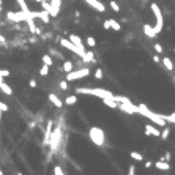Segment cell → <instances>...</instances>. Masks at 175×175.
Returning <instances> with one entry per match:
<instances>
[{"mask_svg": "<svg viewBox=\"0 0 175 175\" xmlns=\"http://www.w3.org/2000/svg\"><path fill=\"white\" fill-rule=\"evenodd\" d=\"M74 93L80 95H91V96H98V98H114V93L106 88H98V87H77L74 90Z\"/></svg>", "mask_w": 175, "mask_h": 175, "instance_id": "1", "label": "cell"}, {"mask_svg": "<svg viewBox=\"0 0 175 175\" xmlns=\"http://www.w3.org/2000/svg\"><path fill=\"white\" fill-rule=\"evenodd\" d=\"M137 109H139V114H141V115H144V117H147V118H150V120H152L155 125L164 126L166 123H167V120H166V115H161V114L153 112V110H150L145 104H139V106H137Z\"/></svg>", "mask_w": 175, "mask_h": 175, "instance_id": "2", "label": "cell"}, {"mask_svg": "<svg viewBox=\"0 0 175 175\" xmlns=\"http://www.w3.org/2000/svg\"><path fill=\"white\" fill-rule=\"evenodd\" d=\"M150 10H152V13H153V16H155V19H156V25L153 27L155 29V32H156V35H158L162 29H164V19H162V11H161V8L156 5V3H152L150 5Z\"/></svg>", "mask_w": 175, "mask_h": 175, "instance_id": "3", "label": "cell"}, {"mask_svg": "<svg viewBox=\"0 0 175 175\" xmlns=\"http://www.w3.org/2000/svg\"><path fill=\"white\" fill-rule=\"evenodd\" d=\"M88 137H90V141L93 142L95 145L98 147H103L104 145V141H106V137H104V131L101 130V128H90V131H88Z\"/></svg>", "mask_w": 175, "mask_h": 175, "instance_id": "4", "label": "cell"}, {"mask_svg": "<svg viewBox=\"0 0 175 175\" xmlns=\"http://www.w3.org/2000/svg\"><path fill=\"white\" fill-rule=\"evenodd\" d=\"M6 19L10 22H13V24H21V22H27L29 19H33V17L30 14L24 13V11H8Z\"/></svg>", "mask_w": 175, "mask_h": 175, "instance_id": "5", "label": "cell"}, {"mask_svg": "<svg viewBox=\"0 0 175 175\" xmlns=\"http://www.w3.org/2000/svg\"><path fill=\"white\" fill-rule=\"evenodd\" d=\"M87 76H90V68H79V70H73V71L66 73V80L74 82L79 79H84Z\"/></svg>", "mask_w": 175, "mask_h": 175, "instance_id": "6", "label": "cell"}, {"mask_svg": "<svg viewBox=\"0 0 175 175\" xmlns=\"http://www.w3.org/2000/svg\"><path fill=\"white\" fill-rule=\"evenodd\" d=\"M60 139H62V130H60V128H55V130H52L51 139H49L51 150H57V148H59V145H60Z\"/></svg>", "mask_w": 175, "mask_h": 175, "instance_id": "7", "label": "cell"}, {"mask_svg": "<svg viewBox=\"0 0 175 175\" xmlns=\"http://www.w3.org/2000/svg\"><path fill=\"white\" fill-rule=\"evenodd\" d=\"M60 46H62V48H65V49H68V51H71V52L77 54L79 57H82V55L85 54V51H80L77 46L73 44V43L70 41V38H62V40H60Z\"/></svg>", "mask_w": 175, "mask_h": 175, "instance_id": "8", "label": "cell"}, {"mask_svg": "<svg viewBox=\"0 0 175 175\" xmlns=\"http://www.w3.org/2000/svg\"><path fill=\"white\" fill-rule=\"evenodd\" d=\"M118 107H120L125 114H139L137 106H134L131 101H128V103H120V104H118Z\"/></svg>", "mask_w": 175, "mask_h": 175, "instance_id": "9", "label": "cell"}, {"mask_svg": "<svg viewBox=\"0 0 175 175\" xmlns=\"http://www.w3.org/2000/svg\"><path fill=\"white\" fill-rule=\"evenodd\" d=\"M32 17H33V19H40V21H43L44 24H49V21H51V14L46 11V10H41V11H32Z\"/></svg>", "mask_w": 175, "mask_h": 175, "instance_id": "10", "label": "cell"}, {"mask_svg": "<svg viewBox=\"0 0 175 175\" xmlns=\"http://www.w3.org/2000/svg\"><path fill=\"white\" fill-rule=\"evenodd\" d=\"M84 2L87 3V5H90L93 10H96V11H99V13H104L106 11V6H104V3H101L99 0H84Z\"/></svg>", "mask_w": 175, "mask_h": 175, "instance_id": "11", "label": "cell"}, {"mask_svg": "<svg viewBox=\"0 0 175 175\" xmlns=\"http://www.w3.org/2000/svg\"><path fill=\"white\" fill-rule=\"evenodd\" d=\"M68 38H70V41L74 44V46H77L80 51H85V46H84V43H82V38H80L79 35H74V33H73V35L68 36Z\"/></svg>", "mask_w": 175, "mask_h": 175, "instance_id": "12", "label": "cell"}, {"mask_svg": "<svg viewBox=\"0 0 175 175\" xmlns=\"http://www.w3.org/2000/svg\"><path fill=\"white\" fill-rule=\"evenodd\" d=\"M52 130H54V122H52V120H48V125H46V131H44V144H46V145H49V139H51Z\"/></svg>", "mask_w": 175, "mask_h": 175, "instance_id": "13", "label": "cell"}, {"mask_svg": "<svg viewBox=\"0 0 175 175\" xmlns=\"http://www.w3.org/2000/svg\"><path fill=\"white\" fill-rule=\"evenodd\" d=\"M145 134H147V136L159 137V136H161V131H159L156 126H153V125H145Z\"/></svg>", "mask_w": 175, "mask_h": 175, "instance_id": "14", "label": "cell"}, {"mask_svg": "<svg viewBox=\"0 0 175 175\" xmlns=\"http://www.w3.org/2000/svg\"><path fill=\"white\" fill-rule=\"evenodd\" d=\"M0 91H2L5 96H11V95H13V88H11V85L8 84V82H5V80L0 82Z\"/></svg>", "mask_w": 175, "mask_h": 175, "instance_id": "15", "label": "cell"}, {"mask_svg": "<svg viewBox=\"0 0 175 175\" xmlns=\"http://www.w3.org/2000/svg\"><path fill=\"white\" fill-rule=\"evenodd\" d=\"M27 27H29L30 33H33V35H40L41 33V29H38L36 24H35V19H29V21H27Z\"/></svg>", "mask_w": 175, "mask_h": 175, "instance_id": "16", "label": "cell"}, {"mask_svg": "<svg viewBox=\"0 0 175 175\" xmlns=\"http://www.w3.org/2000/svg\"><path fill=\"white\" fill-rule=\"evenodd\" d=\"M49 101H51V103L55 106V107H63V101L57 96V95H55V93H49Z\"/></svg>", "mask_w": 175, "mask_h": 175, "instance_id": "17", "label": "cell"}, {"mask_svg": "<svg viewBox=\"0 0 175 175\" xmlns=\"http://www.w3.org/2000/svg\"><path fill=\"white\" fill-rule=\"evenodd\" d=\"M155 167H156V169H159V170H164V172H166V170H169V169H170V164H169L167 161L161 159V161H156V162H155Z\"/></svg>", "mask_w": 175, "mask_h": 175, "instance_id": "18", "label": "cell"}, {"mask_svg": "<svg viewBox=\"0 0 175 175\" xmlns=\"http://www.w3.org/2000/svg\"><path fill=\"white\" fill-rule=\"evenodd\" d=\"M144 33L148 36V38H155L156 36V32H155V29L150 24H144Z\"/></svg>", "mask_w": 175, "mask_h": 175, "instance_id": "19", "label": "cell"}, {"mask_svg": "<svg viewBox=\"0 0 175 175\" xmlns=\"http://www.w3.org/2000/svg\"><path fill=\"white\" fill-rule=\"evenodd\" d=\"M16 2H17V5H19L21 11H24V13H27V14H30V16H32V10L29 8V5H27L25 0H16Z\"/></svg>", "mask_w": 175, "mask_h": 175, "instance_id": "20", "label": "cell"}, {"mask_svg": "<svg viewBox=\"0 0 175 175\" xmlns=\"http://www.w3.org/2000/svg\"><path fill=\"white\" fill-rule=\"evenodd\" d=\"M103 103H104L107 107H110V109H117V107H118V103H117L114 98H103Z\"/></svg>", "mask_w": 175, "mask_h": 175, "instance_id": "21", "label": "cell"}, {"mask_svg": "<svg viewBox=\"0 0 175 175\" xmlns=\"http://www.w3.org/2000/svg\"><path fill=\"white\" fill-rule=\"evenodd\" d=\"M161 62H162L164 68L167 70V71H173V62H172L169 57H162V59H161Z\"/></svg>", "mask_w": 175, "mask_h": 175, "instance_id": "22", "label": "cell"}, {"mask_svg": "<svg viewBox=\"0 0 175 175\" xmlns=\"http://www.w3.org/2000/svg\"><path fill=\"white\" fill-rule=\"evenodd\" d=\"M110 30H114V32H120L122 30V25H120V22L118 21H115L114 17H110Z\"/></svg>", "mask_w": 175, "mask_h": 175, "instance_id": "23", "label": "cell"}, {"mask_svg": "<svg viewBox=\"0 0 175 175\" xmlns=\"http://www.w3.org/2000/svg\"><path fill=\"white\" fill-rule=\"evenodd\" d=\"M62 70L65 71V73H70V71H73V70H74V65H73V62L65 60V62H63V66H62Z\"/></svg>", "mask_w": 175, "mask_h": 175, "instance_id": "24", "label": "cell"}, {"mask_svg": "<svg viewBox=\"0 0 175 175\" xmlns=\"http://www.w3.org/2000/svg\"><path fill=\"white\" fill-rule=\"evenodd\" d=\"M77 103V96L76 95H70V96H66V99H65V104L66 106H73V104H76Z\"/></svg>", "mask_w": 175, "mask_h": 175, "instance_id": "25", "label": "cell"}, {"mask_svg": "<svg viewBox=\"0 0 175 175\" xmlns=\"http://www.w3.org/2000/svg\"><path fill=\"white\" fill-rule=\"evenodd\" d=\"M41 60H43L44 65H49V66H52V65H54V59L51 57V55H48V54H44L43 57H41Z\"/></svg>", "mask_w": 175, "mask_h": 175, "instance_id": "26", "label": "cell"}, {"mask_svg": "<svg viewBox=\"0 0 175 175\" xmlns=\"http://www.w3.org/2000/svg\"><path fill=\"white\" fill-rule=\"evenodd\" d=\"M93 55H95L93 52H90V51H88V52H85L84 55H82L80 59L84 60V62H95V57H93Z\"/></svg>", "mask_w": 175, "mask_h": 175, "instance_id": "27", "label": "cell"}, {"mask_svg": "<svg viewBox=\"0 0 175 175\" xmlns=\"http://www.w3.org/2000/svg\"><path fill=\"white\" fill-rule=\"evenodd\" d=\"M85 44L88 46V48H95V46H96V40L93 38V36H87V38H85Z\"/></svg>", "mask_w": 175, "mask_h": 175, "instance_id": "28", "label": "cell"}, {"mask_svg": "<svg viewBox=\"0 0 175 175\" xmlns=\"http://www.w3.org/2000/svg\"><path fill=\"white\" fill-rule=\"evenodd\" d=\"M114 99L117 101L118 104H120V103H128V101H130V98H126L123 95H114Z\"/></svg>", "mask_w": 175, "mask_h": 175, "instance_id": "29", "label": "cell"}, {"mask_svg": "<svg viewBox=\"0 0 175 175\" xmlns=\"http://www.w3.org/2000/svg\"><path fill=\"white\" fill-rule=\"evenodd\" d=\"M49 68H51L49 65H44V63H43V66L40 68V76H43V77L48 76L49 74Z\"/></svg>", "mask_w": 175, "mask_h": 175, "instance_id": "30", "label": "cell"}, {"mask_svg": "<svg viewBox=\"0 0 175 175\" xmlns=\"http://www.w3.org/2000/svg\"><path fill=\"white\" fill-rule=\"evenodd\" d=\"M130 156H131V158H133L134 161H142V159H144V156H142L139 152H131V153H130Z\"/></svg>", "mask_w": 175, "mask_h": 175, "instance_id": "31", "label": "cell"}, {"mask_svg": "<svg viewBox=\"0 0 175 175\" xmlns=\"http://www.w3.org/2000/svg\"><path fill=\"white\" fill-rule=\"evenodd\" d=\"M169 134H170V130H169V128H164V130L161 131V136H159V137H161L162 141H166V139L169 137Z\"/></svg>", "mask_w": 175, "mask_h": 175, "instance_id": "32", "label": "cell"}, {"mask_svg": "<svg viewBox=\"0 0 175 175\" xmlns=\"http://www.w3.org/2000/svg\"><path fill=\"white\" fill-rule=\"evenodd\" d=\"M110 8H112V10L115 11V13H118V11H120V6H118V3L117 2H114V0H110Z\"/></svg>", "mask_w": 175, "mask_h": 175, "instance_id": "33", "label": "cell"}, {"mask_svg": "<svg viewBox=\"0 0 175 175\" xmlns=\"http://www.w3.org/2000/svg\"><path fill=\"white\" fill-rule=\"evenodd\" d=\"M54 173L55 175H63V173H65V170H63L60 166H55V167H54Z\"/></svg>", "mask_w": 175, "mask_h": 175, "instance_id": "34", "label": "cell"}, {"mask_svg": "<svg viewBox=\"0 0 175 175\" xmlns=\"http://www.w3.org/2000/svg\"><path fill=\"white\" fill-rule=\"evenodd\" d=\"M0 110H2V112H8V110H10V107H8V104H6V103L0 101Z\"/></svg>", "mask_w": 175, "mask_h": 175, "instance_id": "35", "label": "cell"}, {"mask_svg": "<svg viewBox=\"0 0 175 175\" xmlns=\"http://www.w3.org/2000/svg\"><path fill=\"white\" fill-rule=\"evenodd\" d=\"M166 120H167L169 123H173V125H175V112H173V114H169V115H166Z\"/></svg>", "mask_w": 175, "mask_h": 175, "instance_id": "36", "label": "cell"}, {"mask_svg": "<svg viewBox=\"0 0 175 175\" xmlns=\"http://www.w3.org/2000/svg\"><path fill=\"white\" fill-rule=\"evenodd\" d=\"M153 48H155V51L158 52V54H162V51H164V49H162V46H161L159 43H155V46H153Z\"/></svg>", "mask_w": 175, "mask_h": 175, "instance_id": "37", "label": "cell"}, {"mask_svg": "<svg viewBox=\"0 0 175 175\" xmlns=\"http://www.w3.org/2000/svg\"><path fill=\"white\" fill-rule=\"evenodd\" d=\"M103 76H104V74H103V71H101V68H98V70L95 71V77H96V79H103Z\"/></svg>", "mask_w": 175, "mask_h": 175, "instance_id": "38", "label": "cell"}, {"mask_svg": "<svg viewBox=\"0 0 175 175\" xmlns=\"http://www.w3.org/2000/svg\"><path fill=\"white\" fill-rule=\"evenodd\" d=\"M60 88H62V90H68V80H66V79L60 82Z\"/></svg>", "mask_w": 175, "mask_h": 175, "instance_id": "39", "label": "cell"}, {"mask_svg": "<svg viewBox=\"0 0 175 175\" xmlns=\"http://www.w3.org/2000/svg\"><path fill=\"white\" fill-rule=\"evenodd\" d=\"M51 54H54V55H55V57H57V59H60V60L63 59V55H62L60 52H57V51H54V49H51Z\"/></svg>", "mask_w": 175, "mask_h": 175, "instance_id": "40", "label": "cell"}, {"mask_svg": "<svg viewBox=\"0 0 175 175\" xmlns=\"http://www.w3.org/2000/svg\"><path fill=\"white\" fill-rule=\"evenodd\" d=\"M0 74H2L3 77H8V76H10V74H11V73H10V71H8V70H0Z\"/></svg>", "mask_w": 175, "mask_h": 175, "instance_id": "41", "label": "cell"}, {"mask_svg": "<svg viewBox=\"0 0 175 175\" xmlns=\"http://www.w3.org/2000/svg\"><path fill=\"white\" fill-rule=\"evenodd\" d=\"M103 27H104V30H110V21H109V19H107V21H104Z\"/></svg>", "mask_w": 175, "mask_h": 175, "instance_id": "42", "label": "cell"}, {"mask_svg": "<svg viewBox=\"0 0 175 175\" xmlns=\"http://www.w3.org/2000/svg\"><path fill=\"white\" fill-rule=\"evenodd\" d=\"M170 158H172V156H170V153H169V152H166V155L162 156V159H164V161H167V162L170 161Z\"/></svg>", "mask_w": 175, "mask_h": 175, "instance_id": "43", "label": "cell"}, {"mask_svg": "<svg viewBox=\"0 0 175 175\" xmlns=\"http://www.w3.org/2000/svg\"><path fill=\"white\" fill-rule=\"evenodd\" d=\"M128 173H130V175L136 173V167H134V166H130V167H128Z\"/></svg>", "mask_w": 175, "mask_h": 175, "instance_id": "44", "label": "cell"}, {"mask_svg": "<svg viewBox=\"0 0 175 175\" xmlns=\"http://www.w3.org/2000/svg\"><path fill=\"white\" fill-rule=\"evenodd\" d=\"M29 85H30L32 88H36V85H38V84H36V80H35V79H30V82H29Z\"/></svg>", "mask_w": 175, "mask_h": 175, "instance_id": "45", "label": "cell"}, {"mask_svg": "<svg viewBox=\"0 0 175 175\" xmlns=\"http://www.w3.org/2000/svg\"><path fill=\"white\" fill-rule=\"evenodd\" d=\"M0 43H2V44H5V43H6V38H5V36H3L2 33H0Z\"/></svg>", "mask_w": 175, "mask_h": 175, "instance_id": "46", "label": "cell"}, {"mask_svg": "<svg viewBox=\"0 0 175 175\" xmlns=\"http://www.w3.org/2000/svg\"><path fill=\"white\" fill-rule=\"evenodd\" d=\"M153 60H155L156 63H159V62H161V59L158 57V55H153Z\"/></svg>", "mask_w": 175, "mask_h": 175, "instance_id": "47", "label": "cell"}, {"mask_svg": "<svg viewBox=\"0 0 175 175\" xmlns=\"http://www.w3.org/2000/svg\"><path fill=\"white\" fill-rule=\"evenodd\" d=\"M145 167H147V169L152 167V161H147V162H145Z\"/></svg>", "mask_w": 175, "mask_h": 175, "instance_id": "48", "label": "cell"}, {"mask_svg": "<svg viewBox=\"0 0 175 175\" xmlns=\"http://www.w3.org/2000/svg\"><path fill=\"white\" fill-rule=\"evenodd\" d=\"M2 10H3V2L0 0V11H2Z\"/></svg>", "mask_w": 175, "mask_h": 175, "instance_id": "49", "label": "cell"}, {"mask_svg": "<svg viewBox=\"0 0 175 175\" xmlns=\"http://www.w3.org/2000/svg\"><path fill=\"white\" fill-rule=\"evenodd\" d=\"M0 120H2V110H0Z\"/></svg>", "mask_w": 175, "mask_h": 175, "instance_id": "50", "label": "cell"}, {"mask_svg": "<svg viewBox=\"0 0 175 175\" xmlns=\"http://www.w3.org/2000/svg\"><path fill=\"white\" fill-rule=\"evenodd\" d=\"M2 173H3V170H2V169H0V175H2Z\"/></svg>", "mask_w": 175, "mask_h": 175, "instance_id": "51", "label": "cell"}, {"mask_svg": "<svg viewBox=\"0 0 175 175\" xmlns=\"http://www.w3.org/2000/svg\"><path fill=\"white\" fill-rule=\"evenodd\" d=\"M173 80H175V74H173Z\"/></svg>", "mask_w": 175, "mask_h": 175, "instance_id": "52", "label": "cell"}, {"mask_svg": "<svg viewBox=\"0 0 175 175\" xmlns=\"http://www.w3.org/2000/svg\"><path fill=\"white\" fill-rule=\"evenodd\" d=\"M173 52H175V48H173Z\"/></svg>", "mask_w": 175, "mask_h": 175, "instance_id": "53", "label": "cell"}]
</instances>
